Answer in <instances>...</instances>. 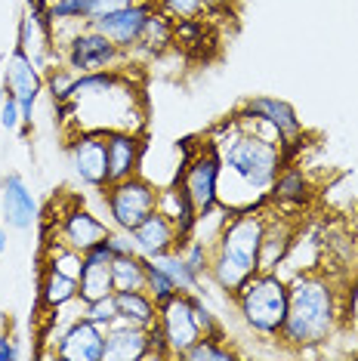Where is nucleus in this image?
Segmentation results:
<instances>
[{
	"label": "nucleus",
	"mask_w": 358,
	"mask_h": 361,
	"mask_svg": "<svg viewBox=\"0 0 358 361\" xmlns=\"http://www.w3.org/2000/svg\"><path fill=\"white\" fill-rule=\"evenodd\" d=\"M87 4H90V19H96V16L115 13V10H121V6L136 4V0H87Z\"/></svg>",
	"instance_id": "obj_36"
},
{
	"label": "nucleus",
	"mask_w": 358,
	"mask_h": 361,
	"mask_svg": "<svg viewBox=\"0 0 358 361\" xmlns=\"http://www.w3.org/2000/svg\"><path fill=\"white\" fill-rule=\"evenodd\" d=\"M145 293H149L158 306L179 293V287L173 284V278H170L154 259H145Z\"/></svg>",
	"instance_id": "obj_29"
},
{
	"label": "nucleus",
	"mask_w": 358,
	"mask_h": 361,
	"mask_svg": "<svg viewBox=\"0 0 358 361\" xmlns=\"http://www.w3.org/2000/svg\"><path fill=\"white\" fill-rule=\"evenodd\" d=\"M6 241H10L6 238V226H0V253H6Z\"/></svg>",
	"instance_id": "obj_40"
},
{
	"label": "nucleus",
	"mask_w": 358,
	"mask_h": 361,
	"mask_svg": "<svg viewBox=\"0 0 358 361\" xmlns=\"http://www.w3.org/2000/svg\"><path fill=\"white\" fill-rule=\"evenodd\" d=\"M4 87L6 93L19 99V109H22V127L31 130V118H35V105H37V96L44 93V75H40L37 62L16 47V50L6 56V68H4Z\"/></svg>",
	"instance_id": "obj_9"
},
{
	"label": "nucleus",
	"mask_w": 358,
	"mask_h": 361,
	"mask_svg": "<svg viewBox=\"0 0 358 361\" xmlns=\"http://www.w3.org/2000/svg\"><path fill=\"white\" fill-rule=\"evenodd\" d=\"M0 127H4L6 133H16V130L22 127L19 99H16V96H10V93H6V102H4V109H0Z\"/></svg>",
	"instance_id": "obj_35"
},
{
	"label": "nucleus",
	"mask_w": 358,
	"mask_h": 361,
	"mask_svg": "<svg viewBox=\"0 0 358 361\" xmlns=\"http://www.w3.org/2000/svg\"><path fill=\"white\" fill-rule=\"evenodd\" d=\"M118 302V318L140 327H152L158 322V302H154L145 290H115Z\"/></svg>",
	"instance_id": "obj_24"
},
{
	"label": "nucleus",
	"mask_w": 358,
	"mask_h": 361,
	"mask_svg": "<svg viewBox=\"0 0 358 361\" xmlns=\"http://www.w3.org/2000/svg\"><path fill=\"white\" fill-rule=\"evenodd\" d=\"M109 232L111 228L96 213H90L80 201H75L68 210H62L59 219H56V241H62L65 247H71L78 253H87L90 247L102 244L109 238Z\"/></svg>",
	"instance_id": "obj_11"
},
{
	"label": "nucleus",
	"mask_w": 358,
	"mask_h": 361,
	"mask_svg": "<svg viewBox=\"0 0 358 361\" xmlns=\"http://www.w3.org/2000/svg\"><path fill=\"white\" fill-rule=\"evenodd\" d=\"M294 210H266V228H263V247H259V269L278 272V266L288 259V250L297 238Z\"/></svg>",
	"instance_id": "obj_17"
},
{
	"label": "nucleus",
	"mask_w": 358,
	"mask_h": 361,
	"mask_svg": "<svg viewBox=\"0 0 358 361\" xmlns=\"http://www.w3.org/2000/svg\"><path fill=\"white\" fill-rule=\"evenodd\" d=\"M309 192H312V185H309L306 170L297 167V164H284L272 188H268V207L300 210L309 201Z\"/></svg>",
	"instance_id": "obj_21"
},
{
	"label": "nucleus",
	"mask_w": 358,
	"mask_h": 361,
	"mask_svg": "<svg viewBox=\"0 0 358 361\" xmlns=\"http://www.w3.org/2000/svg\"><path fill=\"white\" fill-rule=\"evenodd\" d=\"M99 195H102V204H105V210H109L115 228L133 232L152 210H158L161 188L149 183L145 176L133 173L127 179H118V183H109L105 188H99Z\"/></svg>",
	"instance_id": "obj_4"
},
{
	"label": "nucleus",
	"mask_w": 358,
	"mask_h": 361,
	"mask_svg": "<svg viewBox=\"0 0 358 361\" xmlns=\"http://www.w3.org/2000/svg\"><path fill=\"white\" fill-rule=\"evenodd\" d=\"M47 22H50V31L56 25H80V22H90V4L87 0H50Z\"/></svg>",
	"instance_id": "obj_28"
},
{
	"label": "nucleus",
	"mask_w": 358,
	"mask_h": 361,
	"mask_svg": "<svg viewBox=\"0 0 358 361\" xmlns=\"http://www.w3.org/2000/svg\"><path fill=\"white\" fill-rule=\"evenodd\" d=\"M22 355V352H19V346H16V343H13V336H0V361H16V358H19Z\"/></svg>",
	"instance_id": "obj_38"
},
{
	"label": "nucleus",
	"mask_w": 358,
	"mask_h": 361,
	"mask_svg": "<svg viewBox=\"0 0 358 361\" xmlns=\"http://www.w3.org/2000/svg\"><path fill=\"white\" fill-rule=\"evenodd\" d=\"M244 114H250V118H259L266 121L268 127L278 133L281 139V149H284V161L294 158V152L300 149V142H303V121L297 118L294 105L284 102V99H275V96H250V99L241 102Z\"/></svg>",
	"instance_id": "obj_8"
},
{
	"label": "nucleus",
	"mask_w": 358,
	"mask_h": 361,
	"mask_svg": "<svg viewBox=\"0 0 358 361\" xmlns=\"http://www.w3.org/2000/svg\"><path fill=\"white\" fill-rule=\"evenodd\" d=\"M84 318H90L93 324H99L102 331H109V327L118 322L115 293H111V297H102V300H93V302H84Z\"/></svg>",
	"instance_id": "obj_32"
},
{
	"label": "nucleus",
	"mask_w": 358,
	"mask_h": 361,
	"mask_svg": "<svg viewBox=\"0 0 358 361\" xmlns=\"http://www.w3.org/2000/svg\"><path fill=\"white\" fill-rule=\"evenodd\" d=\"M158 210L167 213L176 226V247H183L195 232V219H198V204L189 198V192L183 188V183H170L167 188H161L158 195Z\"/></svg>",
	"instance_id": "obj_20"
},
{
	"label": "nucleus",
	"mask_w": 358,
	"mask_h": 361,
	"mask_svg": "<svg viewBox=\"0 0 358 361\" xmlns=\"http://www.w3.org/2000/svg\"><path fill=\"white\" fill-rule=\"evenodd\" d=\"M167 50H173V19L154 6V13L145 19V28H142L140 40H136V47L130 50V56L142 53L152 59V56H164Z\"/></svg>",
	"instance_id": "obj_23"
},
{
	"label": "nucleus",
	"mask_w": 358,
	"mask_h": 361,
	"mask_svg": "<svg viewBox=\"0 0 358 361\" xmlns=\"http://www.w3.org/2000/svg\"><path fill=\"white\" fill-rule=\"evenodd\" d=\"M105 355V331L99 324H93L90 318H75L65 324L62 343L56 349V358L65 361H102Z\"/></svg>",
	"instance_id": "obj_15"
},
{
	"label": "nucleus",
	"mask_w": 358,
	"mask_h": 361,
	"mask_svg": "<svg viewBox=\"0 0 358 361\" xmlns=\"http://www.w3.org/2000/svg\"><path fill=\"white\" fill-rule=\"evenodd\" d=\"M152 13H154L152 0H136V4L121 6V10H115V13L96 16V19H90V25L99 31V35L109 37L111 44H118L121 50L130 56V50L136 47V40H140L142 28H145V19H149Z\"/></svg>",
	"instance_id": "obj_12"
},
{
	"label": "nucleus",
	"mask_w": 358,
	"mask_h": 361,
	"mask_svg": "<svg viewBox=\"0 0 358 361\" xmlns=\"http://www.w3.org/2000/svg\"><path fill=\"white\" fill-rule=\"evenodd\" d=\"M68 161L87 188L99 192L109 185V152H105L102 130H75L68 136Z\"/></svg>",
	"instance_id": "obj_7"
},
{
	"label": "nucleus",
	"mask_w": 358,
	"mask_h": 361,
	"mask_svg": "<svg viewBox=\"0 0 358 361\" xmlns=\"http://www.w3.org/2000/svg\"><path fill=\"white\" fill-rule=\"evenodd\" d=\"M204 4H207V10H226L232 0H204Z\"/></svg>",
	"instance_id": "obj_39"
},
{
	"label": "nucleus",
	"mask_w": 358,
	"mask_h": 361,
	"mask_svg": "<svg viewBox=\"0 0 358 361\" xmlns=\"http://www.w3.org/2000/svg\"><path fill=\"white\" fill-rule=\"evenodd\" d=\"M102 133H105V152H109V183L140 173L145 139L136 130H102Z\"/></svg>",
	"instance_id": "obj_16"
},
{
	"label": "nucleus",
	"mask_w": 358,
	"mask_h": 361,
	"mask_svg": "<svg viewBox=\"0 0 358 361\" xmlns=\"http://www.w3.org/2000/svg\"><path fill=\"white\" fill-rule=\"evenodd\" d=\"M185 361H229L235 358V352L226 346V334L223 336H201L195 346L183 352Z\"/></svg>",
	"instance_id": "obj_30"
},
{
	"label": "nucleus",
	"mask_w": 358,
	"mask_h": 361,
	"mask_svg": "<svg viewBox=\"0 0 358 361\" xmlns=\"http://www.w3.org/2000/svg\"><path fill=\"white\" fill-rule=\"evenodd\" d=\"M192 309H195V322H198V327H201V336H223L219 318L204 306V300H201L198 293H192Z\"/></svg>",
	"instance_id": "obj_34"
},
{
	"label": "nucleus",
	"mask_w": 358,
	"mask_h": 361,
	"mask_svg": "<svg viewBox=\"0 0 358 361\" xmlns=\"http://www.w3.org/2000/svg\"><path fill=\"white\" fill-rule=\"evenodd\" d=\"M232 213H235V210H229L223 201H216V204H210V207L198 210V219H195V232H192V238H198V241H204L207 247H214L216 238H219V232L226 228V223H229Z\"/></svg>",
	"instance_id": "obj_27"
},
{
	"label": "nucleus",
	"mask_w": 358,
	"mask_h": 361,
	"mask_svg": "<svg viewBox=\"0 0 358 361\" xmlns=\"http://www.w3.org/2000/svg\"><path fill=\"white\" fill-rule=\"evenodd\" d=\"M343 322V290H337L331 275L300 272L288 281V318L278 340L294 352L324 346Z\"/></svg>",
	"instance_id": "obj_1"
},
{
	"label": "nucleus",
	"mask_w": 358,
	"mask_h": 361,
	"mask_svg": "<svg viewBox=\"0 0 358 361\" xmlns=\"http://www.w3.org/2000/svg\"><path fill=\"white\" fill-rule=\"evenodd\" d=\"M219 176H223V154H219L214 139H207L204 145L192 152V158L183 167H176L173 179L183 183L189 198L198 204V210H204L219 201Z\"/></svg>",
	"instance_id": "obj_6"
},
{
	"label": "nucleus",
	"mask_w": 358,
	"mask_h": 361,
	"mask_svg": "<svg viewBox=\"0 0 358 361\" xmlns=\"http://www.w3.org/2000/svg\"><path fill=\"white\" fill-rule=\"evenodd\" d=\"M158 324L167 336L170 355L183 358V352L201 340V327H198V322H195V309H192V293L179 290L176 297L161 302L158 306Z\"/></svg>",
	"instance_id": "obj_10"
},
{
	"label": "nucleus",
	"mask_w": 358,
	"mask_h": 361,
	"mask_svg": "<svg viewBox=\"0 0 358 361\" xmlns=\"http://www.w3.org/2000/svg\"><path fill=\"white\" fill-rule=\"evenodd\" d=\"M68 302H78V275L62 272L56 266L44 269V278H40V306L59 312Z\"/></svg>",
	"instance_id": "obj_22"
},
{
	"label": "nucleus",
	"mask_w": 358,
	"mask_h": 361,
	"mask_svg": "<svg viewBox=\"0 0 358 361\" xmlns=\"http://www.w3.org/2000/svg\"><path fill=\"white\" fill-rule=\"evenodd\" d=\"M130 238H133L136 250H140L145 259L158 257V253H167V250H176V226H173V219L161 210H152L149 216L130 232Z\"/></svg>",
	"instance_id": "obj_19"
},
{
	"label": "nucleus",
	"mask_w": 358,
	"mask_h": 361,
	"mask_svg": "<svg viewBox=\"0 0 358 361\" xmlns=\"http://www.w3.org/2000/svg\"><path fill=\"white\" fill-rule=\"evenodd\" d=\"M115 290H145V257L142 253H124L111 259Z\"/></svg>",
	"instance_id": "obj_25"
},
{
	"label": "nucleus",
	"mask_w": 358,
	"mask_h": 361,
	"mask_svg": "<svg viewBox=\"0 0 358 361\" xmlns=\"http://www.w3.org/2000/svg\"><path fill=\"white\" fill-rule=\"evenodd\" d=\"M0 216H4L6 228H13V232H28L31 226H37L40 207H37L35 192L22 179V173L0 176Z\"/></svg>",
	"instance_id": "obj_13"
},
{
	"label": "nucleus",
	"mask_w": 358,
	"mask_h": 361,
	"mask_svg": "<svg viewBox=\"0 0 358 361\" xmlns=\"http://www.w3.org/2000/svg\"><path fill=\"white\" fill-rule=\"evenodd\" d=\"M232 300L241 322L250 331L259 336H268V340H278L284 318H288V278L259 269Z\"/></svg>",
	"instance_id": "obj_3"
},
{
	"label": "nucleus",
	"mask_w": 358,
	"mask_h": 361,
	"mask_svg": "<svg viewBox=\"0 0 358 361\" xmlns=\"http://www.w3.org/2000/svg\"><path fill=\"white\" fill-rule=\"evenodd\" d=\"M4 102H6V87L0 84V109H4Z\"/></svg>",
	"instance_id": "obj_41"
},
{
	"label": "nucleus",
	"mask_w": 358,
	"mask_h": 361,
	"mask_svg": "<svg viewBox=\"0 0 358 361\" xmlns=\"http://www.w3.org/2000/svg\"><path fill=\"white\" fill-rule=\"evenodd\" d=\"M158 262L164 272L173 278V284L179 287L183 293H201V278L192 272V266L185 262V257L179 250H167V253H158V257H152Z\"/></svg>",
	"instance_id": "obj_26"
},
{
	"label": "nucleus",
	"mask_w": 358,
	"mask_h": 361,
	"mask_svg": "<svg viewBox=\"0 0 358 361\" xmlns=\"http://www.w3.org/2000/svg\"><path fill=\"white\" fill-rule=\"evenodd\" d=\"M161 13H167L170 19H198L207 13L204 0H152Z\"/></svg>",
	"instance_id": "obj_33"
},
{
	"label": "nucleus",
	"mask_w": 358,
	"mask_h": 361,
	"mask_svg": "<svg viewBox=\"0 0 358 361\" xmlns=\"http://www.w3.org/2000/svg\"><path fill=\"white\" fill-rule=\"evenodd\" d=\"M179 253L185 257V262L192 266V272L198 278H210V247L204 241H198V238H189V241L183 244V247H176Z\"/></svg>",
	"instance_id": "obj_31"
},
{
	"label": "nucleus",
	"mask_w": 358,
	"mask_h": 361,
	"mask_svg": "<svg viewBox=\"0 0 358 361\" xmlns=\"http://www.w3.org/2000/svg\"><path fill=\"white\" fill-rule=\"evenodd\" d=\"M266 210H268V201L259 204V207L232 213L226 228L219 232L216 244L210 247V278L229 297H235L259 272Z\"/></svg>",
	"instance_id": "obj_2"
},
{
	"label": "nucleus",
	"mask_w": 358,
	"mask_h": 361,
	"mask_svg": "<svg viewBox=\"0 0 358 361\" xmlns=\"http://www.w3.org/2000/svg\"><path fill=\"white\" fill-rule=\"evenodd\" d=\"M343 315H349L352 322H358V281L349 284L343 290Z\"/></svg>",
	"instance_id": "obj_37"
},
{
	"label": "nucleus",
	"mask_w": 358,
	"mask_h": 361,
	"mask_svg": "<svg viewBox=\"0 0 358 361\" xmlns=\"http://www.w3.org/2000/svg\"><path fill=\"white\" fill-rule=\"evenodd\" d=\"M130 56L111 44L105 35H99L93 25H80L75 35L62 44V65L71 68L75 75H90V71H105V68H121Z\"/></svg>",
	"instance_id": "obj_5"
},
{
	"label": "nucleus",
	"mask_w": 358,
	"mask_h": 361,
	"mask_svg": "<svg viewBox=\"0 0 358 361\" xmlns=\"http://www.w3.org/2000/svg\"><path fill=\"white\" fill-rule=\"evenodd\" d=\"M111 259L115 253L109 244H96L80 257V272H78V302H93L115 293V275H111Z\"/></svg>",
	"instance_id": "obj_14"
},
{
	"label": "nucleus",
	"mask_w": 358,
	"mask_h": 361,
	"mask_svg": "<svg viewBox=\"0 0 358 361\" xmlns=\"http://www.w3.org/2000/svg\"><path fill=\"white\" fill-rule=\"evenodd\" d=\"M149 358V327L118 322L105 331V355L102 361H142Z\"/></svg>",
	"instance_id": "obj_18"
}]
</instances>
